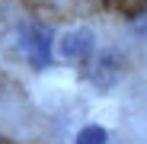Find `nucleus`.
<instances>
[{
    "mask_svg": "<svg viewBox=\"0 0 147 144\" xmlns=\"http://www.w3.org/2000/svg\"><path fill=\"white\" fill-rule=\"evenodd\" d=\"M74 144H106V131H102L99 125H86V128L77 135Z\"/></svg>",
    "mask_w": 147,
    "mask_h": 144,
    "instance_id": "nucleus-3",
    "label": "nucleus"
},
{
    "mask_svg": "<svg viewBox=\"0 0 147 144\" xmlns=\"http://www.w3.org/2000/svg\"><path fill=\"white\" fill-rule=\"evenodd\" d=\"M90 48H93V35L86 29H77V32H70L64 42H61V51L67 58H86L90 55Z\"/></svg>",
    "mask_w": 147,
    "mask_h": 144,
    "instance_id": "nucleus-1",
    "label": "nucleus"
},
{
    "mask_svg": "<svg viewBox=\"0 0 147 144\" xmlns=\"http://www.w3.org/2000/svg\"><path fill=\"white\" fill-rule=\"evenodd\" d=\"M22 42H26V48H29V55H32V61H35V64L48 61V32H45V29L22 32Z\"/></svg>",
    "mask_w": 147,
    "mask_h": 144,
    "instance_id": "nucleus-2",
    "label": "nucleus"
},
{
    "mask_svg": "<svg viewBox=\"0 0 147 144\" xmlns=\"http://www.w3.org/2000/svg\"><path fill=\"white\" fill-rule=\"evenodd\" d=\"M106 3L115 7V10H125V13H138V10L147 7V0H106Z\"/></svg>",
    "mask_w": 147,
    "mask_h": 144,
    "instance_id": "nucleus-4",
    "label": "nucleus"
}]
</instances>
